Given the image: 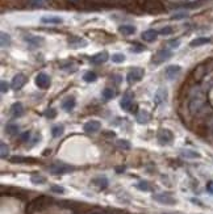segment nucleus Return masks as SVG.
I'll return each instance as SVG.
<instances>
[{
  "instance_id": "nucleus-1",
  "label": "nucleus",
  "mask_w": 213,
  "mask_h": 214,
  "mask_svg": "<svg viewBox=\"0 0 213 214\" xmlns=\"http://www.w3.org/2000/svg\"><path fill=\"white\" fill-rule=\"evenodd\" d=\"M53 199H50V197L48 196H40L37 197V199L32 200L29 204H28L26 206V214H33L36 212H40L42 209H45L46 206H49L50 204H52Z\"/></svg>"
},
{
  "instance_id": "nucleus-2",
  "label": "nucleus",
  "mask_w": 213,
  "mask_h": 214,
  "mask_svg": "<svg viewBox=\"0 0 213 214\" xmlns=\"http://www.w3.org/2000/svg\"><path fill=\"white\" fill-rule=\"evenodd\" d=\"M48 169H49V172L53 173V175H63V173L72 172L75 168L72 166H69V164H65V163H55V164L49 166Z\"/></svg>"
},
{
  "instance_id": "nucleus-3",
  "label": "nucleus",
  "mask_w": 213,
  "mask_h": 214,
  "mask_svg": "<svg viewBox=\"0 0 213 214\" xmlns=\"http://www.w3.org/2000/svg\"><path fill=\"white\" fill-rule=\"evenodd\" d=\"M133 93L126 92L124 96H122V100L120 101V107L126 112L133 113Z\"/></svg>"
},
{
  "instance_id": "nucleus-4",
  "label": "nucleus",
  "mask_w": 213,
  "mask_h": 214,
  "mask_svg": "<svg viewBox=\"0 0 213 214\" xmlns=\"http://www.w3.org/2000/svg\"><path fill=\"white\" fill-rule=\"evenodd\" d=\"M171 57H172L171 50H169V49H162V50H159V51L154 55V58H153V63L159 64V63H162V62L167 61V59H170Z\"/></svg>"
},
{
  "instance_id": "nucleus-5",
  "label": "nucleus",
  "mask_w": 213,
  "mask_h": 214,
  "mask_svg": "<svg viewBox=\"0 0 213 214\" xmlns=\"http://www.w3.org/2000/svg\"><path fill=\"white\" fill-rule=\"evenodd\" d=\"M143 70L142 68H138V67H136V68H133V70H130L128 72V75H126V80L129 81V83H136V81H139L142 78H143Z\"/></svg>"
},
{
  "instance_id": "nucleus-6",
  "label": "nucleus",
  "mask_w": 213,
  "mask_h": 214,
  "mask_svg": "<svg viewBox=\"0 0 213 214\" xmlns=\"http://www.w3.org/2000/svg\"><path fill=\"white\" fill-rule=\"evenodd\" d=\"M174 139V135L170 130L167 129H161L158 133V142L161 145H167Z\"/></svg>"
},
{
  "instance_id": "nucleus-7",
  "label": "nucleus",
  "mask_w": 213,
  "mask_h": 214,
  "mask_svg": "<svg viewBox=\"0 0 213 214\" xmlns=\"http://www.w3.org/2000/svg\"><path fill=\"white\" fill-rule=\"evenodd\" d=\"M153 199L156 202H159V204H165V205H174L176 202L170 194H167V193H156L153 196Z\"/></svg>"
},
{
  "instance_id": "nucleus-8",
  "label": "nucleus",
  "mask_w": 213,
  "mask_h": 214,
  "mask_svg": "<svg viewBox=\"0 0 213 214\" xmlns=\"http://www.w3.org/2000/svg\"><path fill=\"white\" fill-rule=\"evenodd\" d=\"M36 84L38 88H48V87L50 85V78H49V75H46L45 72H40L37 76H36Z\"/></svg>"
},
{
  "instance_id": "nucleus-9",
  "label": "nucleus",
  "mask_w": 213,
  "mask_h": 214,
  "mask_svg": "<svg viewBox=\"0 0 213 214\" xmlns=\"http://www.w3.org/2000/svg\"><path fill=\"white\" fill-rule=\"evenodd\" d=\"M26 83V76L24 74H17L15 75V78L12 79V88L13 90H21Z\"/></svg>"
},
{
  "instance_id": "nucleus-10",
  "label": "nucleus",
  "mask_w": 213,
  "mask_h": 214,
  "mask_svg": "<svg viewBox=\"0 0 213 214\" xmlns=\"http://www.w3.org/2000/svg\"><path fill=\"white\" fill-rule=\"evenodd\" d=\"M100 128H102V125H100V122H99V121H95V120L86 122L84 126H83V129H84V131H86L87 134L96 133V131L100 130Z\"/></svg>"
},
{
  "instance_id": "nucleus-11",
  "label": "nucleus",
  "mask_w": 213,
  "mask_h": 214,
  "mask_svg": "<svg viewBox=\"0 0 213 214\" xmlns=\"http://www.w3.org/2000/svg\"><path fill=\"white\" fill-rule=\"evenodd\" d=\"M25 42H28L32 47H38L43 43V38L42 37H38V36H32V34H28L24 37Z\"/></svg>"
},
{
  "instance_id": "nucleus-12",
  "label": "nucleus",
  "mask_w": 213,
  "mask_h": 214,
  "mask_svg": "<svg viewBox=\"0 0 213 214\" xmlns=\"http://www.w3.org/2000/svg\"><path fill=\"white\" fill-rule=\"evenodd\" d=\"M180 70H182L180 66H169V67L166 68L165 74H166V76H167V79L172 80V79H175L179 74H180Z\"/></svg>"
},
{
  "instance_id": "nucleus-13",
  "label": "nucleus",
  "mask_w": 213,
  "mask_h": 214,
  "mask_svg": "<svg viewBox=\"0 0 213 214\" xmlns=\"http://www.w3.org/2000/svg\"><path fill=\"white\" fill-rule=\"evenodd\" d=\"M11 114L17 118V117H21L22 114H24V107H22L21 103H15L12 104V107H11Z\"/></svg>"
},
{
  "instance_id": "nucleus-14",
  "label": "nucleus",
  "mask_w": 213,
  "mask_h": 214,
  "mask_svg": "<svg viewBox=\"0 0 213 214\" xmlns=\"http://www.w3.org/2000/svg\"><path fill=\"white\" fill-rule=\"evenodd\" d=\"M106 59H108V53L106 51H102V53H97L96 55H93V57H91V63H93V64H100V63H104Z\"/></svg>"
},
{
  "instance_id": "nucleus-15",
  "label": "nucleus",
  "mask_w": 213,
  "mask_h": 214,
  "mask_svg": "<svg viewBox=\"0 0 213 214\" xmlns=\"http://www.w3.org/2000/svg\"><path fill=\"white\" fill-rule=\"evenodd\" d=\"M154 100H155V103L158 104V105H159V104H162V103H165L167 100V91H166V88H159L158 91H156Z\"/></svg>"
},
{
  "instance_id": "nucleus-16",
  "label": "nucleus",
  "mask_w": 213,
  "mask_h": 214,
  "mask_svg": "<svg viewBox=\"0 0 213 214\" xmlns=\"http://www.w3.org/2000/svg\"><path fill=\"white\" fill-rule=\"evenodd\" d=\"M62 19L58 17V16H43V17L41 19V23L43 24H54V25H57V24H62Z\"/></svg>"
},
{
  "instance_id": "nucleus-17",
  "label": "nucleus",
  "mask_w": 213,
  "mask_h": 214,
  "mask_svg": "<svg viewBox=\"0 0 213 214\" xmlns=\"http://www.w3.org/2000/svg\"><path fill=\"white\" fill-rule=\"evenodd\" d=\"M69 45L71 47H83L87 45V42L83 40V38H79V37H71L69 40Z\"/></svg>"
},
{
  "instance_id": "nucleus-18",
  "label": "nucleus",
  "mask_w": 213,
  "mask_h": 214,
  "mask_svg": "<svg viewBox=\"0 0 213 214\" xmlns=\"http://www.w3.org/2000/svg\"><path fill=\"white\" fill-rule=\"evenodd\" d=\"M156 36H158V32L154 30V29H149V30H145L142 33V38L145 41H147V42H151V41H154Z\"/></svg>"
},
{
  "instance_id": "nucleus-19",
  "label": "nucleus",
  "mask_w": 213,
  "mask_h": 214,
  "mask_svg": "<svg viewBox=\"0 0 213 214\" xmlns=\"http://www.w3.org/2000/svg\"><path fill=\"white\" fill-rule=\"evenodd\" d=\"M75 104L76 103H75V98L74 97H72V96L71 97H67L66 100L62 103V108L65 109L66 112H70V111H72V109L75 108Z\"/></svg>"
},
{
  "instance_id": "nucleus-20",
  "label": "nucleus",
  "mask_w": 213,
  "mask_h": 214,
  "mask_svg": "<svg viewBox=\"0 0 213 214\" xmlns=\"http://www.w3.org/2000/svg\"><path fill=\"white\" fill-rule=\"evenodd\" d=\"M211 42V38H206V37H200V38H196V40L191 41V45L192 47H197V46H201V45H205V43H209Z\"/></svg>"
},
{
  "instance_id": "nucleus-21",
  "label": "nucleus",
  "mask_w": 213,
  "mask_h": 214,
  "mask_svg": "<svg viewBox=\"0 0 213 214\" xmlns=\"http://www.w3.org/2000/svg\"><path fill=\"white\" fill-rule=\"evenodd\" d=\"M137 120L139 124H147L150 121V114L146 111H141L137 114Z\"/></svg>"
},
{
  "instance_id": "nucleus-22",
  "label": "nucleus",
  "mask_w": 213,
  "mask_h": 214,
  "mask_svg": "<svg viewBox=\"0 0 213 214\" xmlns=\"http://www.w3.org/2000/svg\"><path fill=\"white\" fill-rule=\"evenodd\" d=\"M182 156L187 158V159H197V158H200V154L193 150H182Z\"/></svg>"
},
{
  "instance_id": "nucleus-23",
  "label": "nucleus",
  "mask_w": 213,
  "mask_h": 214,
  "mask_svg": "<svg viewBox=\"0 0 213 214\" xmlns=\"http://www.w3.org/2000/svg\"><path fill=\"white\" fill-rule=\"evenodd\" d=\"M5 131H7L8 134H11V135L17 134L19 133V126L16 125L15 122H9V124L5 125Z\"/></svg>"
},
{
  "instance_id": "nucleus-24",
  "label": "nucleus",
  "mask_w": 213,
  "mask_h": 214,
  "mask_svg": "<svg viewBox=\"0 0 213 214\" xmlns=\"http://www.w3.org/2000/svg\"><path fill=\"white\" fill-rule=\"evenodd\" d=\"M119 30L124 36H129V34H133V33L136 32V28H134V26H132V25H122V26H120Z\"/></svg>"
},
{
  "instance_id": "nucleus-25",
  "label": "nucleus",
  "mask_w": 213,
  "mask_h": 214,
  "mask_svg": "<svg viewBox=\"0 0 213 214\" xmlns=\"http://www.w3.org/2000/svg\"><path fill=\"white\" fill-rule=\"evenodd\" d=\"M92 183L95 185H97L99 188H102V189H104V188L108 186V180H106L105 177H96V179H93Z\"/></svg>"
},
{
  "instance_id": "nucleus-26",
  "label": "nucleus",
  "mask_w": 213,
  "mask_h": 214,
  "mask_svg": "<svg viewBox=\"0 0 213 214\" xmlns=\"http://www.w3.org/2000/svg\"><path fill=\"white\" fill-rule=\"evenodd\" d=\"M63 130H65L63 125H55V126H53V129H52L53 137H54V138H58V137H61L63 134Z\"/></svg>"
},
{
  "instance_id": "nucleus-27",
  "label": "nucleus",
  "mask_w": 213,
  "mask_h": 214,
  "mask_svg": "<svg viewBox=\"0 0 213 214\" xmlns=\"http://www.w3.org/2000/svg\"><path fill=\"white\" fill-rule=\"evenodd\" d=\"M0 38H2V47H7L11 45V37L9 34H7V33H2L0 34Z\"/></svg>"
},
{
  "instance_id": "nucleus-28",
  "label": "nucleus",
  "mask_w": 213,
  "mask_h": 214,
  "mask_svg": "<svg viewBox=\"0 0 213 214\" xmlns=\"http://www.w3.org/2000/svg\"><path fill=\"white\" fill-rule=\"evenodd\" d=\"M83 79H84L87 83H92V81H95L97 79V76H96V74L93 72V71H88V72H86L84 74V76H83Z\"/></svg>"
},
{
  "instance_id": "nucleus-29",
  "label": "nucleus",
  "mask_w": 213,
  "mask_h": 214,
  "mask_svg": "<svg viewBox=\"0 0 213 214\" xmlns=\"http://www.w3.org/2000/svg\"><path fill=\"white\" fill-rule=\"evenodd\" d=\"M115 95H116V93H115V91L112 88H105L103 91V97L105 98V100H111V98H113Z\"/></svg>"
},
{
  "instance_id": "nucleus-30",
  "label": "nucleus",
  "mask_w": 213,
  "mask_h": 214,
  "mask_svg": "<svg viewBox=\"0 0 213 214\" xmlns=\"http://www.w3.org/2000/svg\"><path fill=\"white\" fill-rule=\"evenodd\" d=\"M136 186H137V189L143 190V192H149L150 190V185H149L147 181H138L136 184Z\"/></svg>"
},
{
  "instance_id": "nucleus-31",
  "label": "nucleus",
  "mask_w": 213,
  "mask_h": 214,
  "mask_svg": "<svg viewBox=\"0 0 213 214\" xmlns=\"http://www.w3.org/2000/svg\"><path fill=\"white\" fill-rule=\"evenodd\" d=\"M8 152H9L8 146L5 145L4 142H2V143H0V156H2L3 159H4V158H7V156H8Z\"/></svg>"
},
{
  "instance_id": "nucleus-32",
  "label": "nucleus",
  "mask_w": 213,
  "mask_h": 214,
  "mask_svg": "<svg viewBox=\"0 0 213 214\" xmlns=\"http://www.w3.org/2000/svg\"><path fill=\"white\" fill-rule=\"evenodd\" d=\"M112 61H113L115 63H122L125 61V55L124 54H120V53L113 54V55H112Z\"/></svg>"
},
{
  "instance_id": "nucleus-33",
  "label": "nucleus",
  "mask_w": 213,
  "mask_h": 214,
  "mask_svg": "<svg viewBox=\"0 0 213 214\" xmlns=\"http://www.w3.org/2000/svg\"><path fill=\"white\" fill-rule=\"evenodd\" d=\"M30 181L33 184H43L46 180H45V177L40 176V175H33V176L30 177Z\"/></svg>"
},
{
  "instance_id": "nucleus-34",
  "label": "nucleus",
  "mask_w": 213,
  "mask_h": 214,
  "mask_svg": "<svg viewBox=\"0 0 213 214\" xmlns=\"http://www.w3.org/2000/svg\"><path fill=\"white\" fill-rule=\"evenodd\" d=\"M117 145H119V147H121V149H124V150H129L130 149V143H129L128 141H119L117 142Z\"/></svg>"
},
{
  "instance_id": "nucleus-35",
  "label": "nucleus",
  "mask_w": 213,
  "mask_h": 214,
  "mask_svg": "<svg viewBox=\"0 0 213 214\" xmlns=\"http://www.w3.org/2000/svg\"><path fill=\"white\" fill-rule=\"evenodd\" d=\"M12 162H17V163H26V162H33L32 159H28V158H21V156H15V158H12L11 159Z\"/></svg>"
},
{
  "instance_id": "nucleus-36",
  "label": "nucleus",
  "mask_w": 213,
  "mask_h": 214,
  "mask_svg": "<svg viewBox=\"0 0 213 214\" xmlns=\"http://www.w3.org/2000/svg\"><path fill=\"white\" fill-rule=\"evenodd\" d=\"M29 138H30V131H24V133L20 134V141L21 142H26Z\"/></svg>"
},
{
  "instance_id": "nucleus-37",
  "label": "nucleus",
  "mask_w": 213,
  "mask_h": 214,
  "mask_svg": "<svg viewBox=\"0 0 213 214\" xmlns=\"http://www.w3.org/2000/svg\"><path fill=\"white\" fill-rule=\"evenodd\" d=\"M45 0H29V4L33 5V7H41V5H43Z\"/></svg>"
},
{
  "instance_id": "nucleus-38",
  "label": "nucleus",
  "mask_w": 213,
  "mask_h": 214,
  "mask_svg": "<svg viewBox=\"0 0 213 214\" xmlns=\"http://www.w3.org/2000/svg\"><path fill=\"white\" fill-rule=\"evenodd\" d=\"M45 116H46L48 118H54L55 116H57V112H55V109H48L46 113H45Z\"/></svg>"
},
{
  "instance_id": "nucleus-39",
  "label": "nucleus",
  "mask_w": 213,
  "mask_h": 214,
  "mask_svg": "<svg viewBox=\"0 0 213 214\" xmlns=\"http://www.w3.org/2000/svg\"><path fill=\"white\" fill-rule=\"evenodd\" d=\"M161 34H163V36H169V34H171L172 33V28L171 26H166V28H163V29H161Z\"/></svg>"
},
{
  "instance_id": "nucleus-40",
  "label": "nucleus",
  "mask_w": 213,
  "mask_h": 214,
  "mask_svg": "<svg viewBox=\"0 0 213 214\" xmlns=\"http://www.w3.org/2000/svg\"><path fill=\"white\" fill-rule=\"evenodd\" d=\"M0 90H2V93L8 92V83L5 80H2V83H0Z\"/></svg>"
},
{
  "instance_id": "nucleus-41",
  "label": "nucleus",
  "mask_w": 213,
  "mask_h": 214,
  "mask_svg": "<svg viewBox=\"0 0 213 214\" xmlns=\"http://www.w3.org/2000/svg\"><path fill=\"white\" fill-rule=\"evenodd\" d=\"M52 190L55 192V193H65V189L62 188V186H58V185H53Z\"/></svg>"
},
{
  "instance_id": "nucleus-42",
  "label": "nucleus",
  "mask_w": 213,
  "mask_h": 214,
  "mask_svg": "<svg viewBox=\"0 0 213 214\" xmlns=\"http://www.w3.org/2000/svg\"><path fill=\"white\" fill-rule=\"evenodd\" d=\"M184 17H187V13H176V15H174V17L172 19H175V20H180V19H184Z\"/></svg>"
},
{
  "instance_id": "nucleus-43",
  "label": "nucleus",
  "mask_w": 213,
  "mask_h": 214,
  "mask_svg": "<svg viewBox=\"0 0 213 214\" xmlns=\"http://www.w3.org/2000/svg\"><path fill=\"white\" fill-rule=\"evenodd\" d=\"M143 50H145V47L139 46V45H136L134 47H132V51H134V53H139V51H143Z\"/></svg>"
},
{
  "instance_id": "nucleus-44",
  "label": "nucleus",
  "mask_w": 213,
  "mask_h": 214,
  "mask_svg": "<svg viewBox=\"0 0 213 214\" xmlns=\"http://www.w3.org/2000/svg\"><path fill=\"white\" fill-rule=\"evenodd\" d=\"M169 45H170L171 47H178L179 45H180V41H179V40H172V41L169 42Z\"/></svg>"
},
{
  "instance_id": "nucleus-45",
  "label": "nucleus",
  "mask_w": 213,
  "mask_h": 214,
  "mask_svg": "<svg viewBox=\"0 0 213 214\" xmlns=\"http://www.w3.org/2000/svg\"><path fill=\"white\" fill-rule=\"evenodd\" d=\"M206 190H208L211 194H213V181H209L206 184Z\"/></svg>"
}]
</instances>
